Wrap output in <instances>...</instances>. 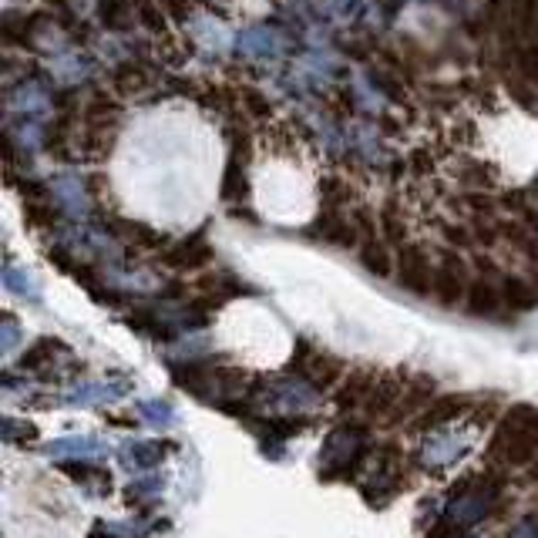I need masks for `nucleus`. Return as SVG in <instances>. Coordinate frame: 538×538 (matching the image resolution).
I'll list each match as a JSON object with an SVG mask.
<instances>
[{"label": "nucleus", "mask_w": 538, "mask_h": 538, "mask_svg": "<svg viewBox=\"0 0 538 538\" xmlns=\"http://www.w3.org/2000/svg\"><path fill=\"white\" fill-rule=\"evenodd\" d=\"M491 454L502 465H528L538 458V411L528 404H515L498 424V434L491 438Z\"/></svg>", "instance_id": "obj_1"}, {"label": "nucleus", "mask_w": 538, "mask_h": 538, "mask_svg": "<svg viewBox=\"0 0 538 538\" xmlns=\"http://www.w3.org/2000/svg\"><path fill=\"white\" fill-rule=\"evenodd\" d=\"M367 448H370L367 431L360 428V424H340V428H333L320 451V478L333 481V478L357 475Z\"/></svg>", "instance_id": "obj_2"}, {"label": "nucleus", "mask_w": 538, "mask_h": 538, "mask_svg": "<svg viewBox=\"0 0 538 538\" xmlns=\"http://www.w3.org/2000/svg\"><path fill=\"white\" fill-rule=\"evenodd\" d=\"M502 269L488 259L478 263V276L471 280V290H468V300H465V310L468 317L475 320H491V323H508L515 317L505 303V293H502Z\"/></svg>", "instance_id": "obj_3"}, {"label": "nucleus", "mask_w": 538, "mask_h": 538, "mask_svg": "<svg viewBox=\"0 0 538 538\" xmlns=\"http://www.w3.org/2000/svg\"><path fill=\"white\" fill-rule=\"evenodd\" d=\"M498 498H502V481H498V478L465 481V485H458V491H451L448 522H451L454 528L478 525L481 518L495 512Z\"/></svg>", "instance_id": "obj_4"}, {"label": "nucleus", "mask_w": 538, "mask_h": 538, "mask_svg": "<svg viewBox=\"0 0 538 538\" xmlns=\"http://www.w3.org/2000/svg\"><path fill=\"white\" fill-rule=\"evenodd\" d=\"M253 397V404L259 407V414L266 417V411L273 414H303L310 411V407H317L320 394L317 387L310 384V380L303 377H280V380H269V384L263 387L259 394H249Z\"/></svg>", "instance_id": "obj_5"}, {"label": "nucleus", "mask_w": 538, "mask_h": 538, "mask_svg": "<svg viewBox=\"0 0 538 538\" xmlns=\"http://www.w3.org/2000/svg\"><path fill=\"white\" fill-rule=\"evenodd\" d=\"M367 475L370 478L364 481V498H367L370 505H387V498H391L394 491L404 485L401 454L394 451V444H384V448L374 451Z\"/></svg>", "instance_id": "obj_6"}, {"label": "nucleus", "mask_w": 538, "mask_h": 538, "mask_svg": "<svg viewBox=\"0 0 538 538\" xmlns=\"http://www.w3.org/2000/svg\"><path fill=\"white\" fill-rule=\"evenodd\" d=\"M471 290V273L465 266V259L458 253H444L434 266V300H438L444 310H454V306H465Z\"/></svg>", "instance_id": "obj_7"}, {"label": "nucleus", "mask_w": 538, "mask_h": 538, "mask_svg": "<svg viewBox=\"0 0 538 538\" xmlns=\"http://www.w3.org/2000/svg\"><path fill=\"white\" fill-rule=\"evenodd\" d=\"M340 360H333L330 354H323L320 347H313L310 340H296L293 347V357H290V374L310 380L317 391H323V387H330L333 380L340 377Z\"/></svg>", "instance_id": "obj_8"}, {"label": "nucleus", "mask_w": 538, "mask_h": 538, "mask_svg": "<svg viewBox=\"0 0 538 538\" xmlns=\"http://www.w3.org/2000/svg\"><path fill=\"white\" fill-rule=\"evenodd\" d=\"M306 236L320 239V243L327 246H337V249H357L364 243L354 216H347L343 209H320V216L306 226Z\"/></svg>", "instance_id": "obj_9"}, {"label": "nucleus", "mask_w": 538, "mask_h": 538, "mask_svg": "<svg viewBox=\"0 0 538 538\" xmlns=\"http://www.w3.org/2000/svg\"><path fill=\"white\" fill-rule=\"evenodd\" d=\"M434 266L438 263H431L421 246H401L397 266H394L397 283L414 296H431L434 293Z\"/></svg>", "instance_id": "obj_10"}, {"label": "nucleus", "mask_w": 538, "mask_h": 538, "mask_svg": "<svg viewBox=\"0 0 538 538\" xmlns=\"http://www.w3.org/2000/svg\"><path fill=\"white\" fill-rule=\"evenodd\" d=\"M236 51L249 61H276L290 51V37L276 24H256L236 41Z\"/></svg>", "instance_id": "obj_11"}, {"label": "nucleus", "mask_w": 538, "mask_h": 538, "mask_svg": "<svg viewBox=\"0 0 538 538\" xmlns=\"http://www.w3.org/2000/svg\"><path fill=\"white\" fill-rule=\"evenodd\" d=\"M212 259V243L206 239V233H192L172 243L169 249H162V263L172 269H199Z\"/></svg>", "instance_id": "obj_12"}, {"label": "nucleus", "mask_w": 538, "mask_h": 538, "mask_svg": "<svg viewBox=\"0 0 538 538\" xmlns=\"http://www.w3.org/2000/svg\"><path fill=\"white\" fill-rule=\"evenodd\" d=\"M461 454H468V438L451 431H434L428 441L421 444V465L424 468H444L451 461H458Z\"/></svg>", "instance_id": "obj_13"}, {"label": "nucleus", "mask_w": 538, "mask_h": 538, "mask_svg": "<svg viewBox=\"0 0 538 538\" xmlns=\"http://www.w3.org/2000/svg\"><path fill=\"white\" fill-rule=\"evenodd\" d=\"M51 199H54V206L71 219L88 216V209H91L88 185L81 182L78 175H58V179L51 182Z\"/></svg>", "instance_id": "obj_14"}, {"label": "nucleus", "mask_w": 538, "mask_h": 538, "mask_svg": "<svg viewBox=\"0 0 538 538\" xmlns=\"http://www.w3.org/2000/svg\"><path fill=\"white\" fill-rule=\"evenodd\" d=\"M4 105L7 108L17 105V111L27 115V118H44L51 111V95L41 85H34V81H21L17 88L7 91Z\"/></svg>", "instance_id": "obj_15"}, {"label": "nucleus", "mask_w": 538, "mask_h": 538, "mask_svg": "<svg viewBox=\"0 0 538 538\" xmlns=\"http://www.w3.org/2000/svg\"><path fill=\"white\" fill-rule=\"evenodd\" d=\"M377 374L374 370H354L343 380L340 394H337V404L347 407V411H357V407H367L370 397H374V387H377Z\"/></svg>", "instance_id": "obj_16"}, {"label": "nucleus", "mask_w": 538, "mask_h": 538, "mask_svg": "<svg viewBox=\"0 0 538 538\" xmlns=\"http://www.w3.org/2000/svg\"><path fill=\"white\" fill-rule=\"evenodd\" d=\"M172 444L165 441H125L122 444V461L125 468L145 471V468H159V461L169 454Z\"/></svg>", "instance_id": "obj_17"}, {"label": "nucleus", "mask_w": 538, "mask_h": 538, "mask_svg": "<svg viewBox=\"0 0 538 538\" xmlns=\"http://www.w3.org/2000/svg\"><path fill=\"white\" fill-rule=\"evenodd\" d=\"M465 414V397H434V401L417 414V428H444V424L458 421Z\"/></svg>", "instance_id": "obj_18"}, {"label": "nucleus", "mask_w": 538, "mask_h": 538, "mask_svg": "<svg viewBox=\"0 0 538 538\" xmlns=\"http://www.w3.org/2000/svg\"><path fill=\"white\" fill-rule=\"evenodd\" d=\"M246 162H249V155H243V152H233L226 162V175H222V199H226L229 206L246 202V196H249Z\"/></svg>", "instance_id": "obj_19"}, {"label": "nucleus", "mask_w": 538, "mask_h": 538, "mask_svg": "<svg viewBox=\"0 0 538 538\" xmlns=\"http://www.w3.org/2000/svg\"><path fill=\"white\" fill-rule=\"evenodd\" d=\"M502 293H505V303L512 313H528L538 306V286L535 280H522V276H512L505 273L502 276Z\"/></svg>", "instance_id": "obj_20"}, {"label": "nucleus", "mask_w": 538, "mask_h": 538, "mask_svg": "<svg viewBox=\"0 0 538 538\" xmlns=\"http://www.w3.org/2000/svg\"><path fill=\"white\" fill-rule=\"evenodd\" d=\"M111 229H115V236H122L132 249H159V246H165V236L159 233V229L145 226V222L115 219V222H111Z\"/></svg>", "instance_id": "obj_21"}, {"label": "nucleus", "mask_w": 538, "mask_h": 538, "mask_svg": "<svg viewBox=\"0 0 538 538\" xmlns=\"http://www.w3.org/2000/svg\"><path fill=\"white\" fill-rule=\"evenodd\" d=\"M101 451H105V444H101L98 438H88V434H81V438H58V441L48 444L51 458H71V461L98 458Z\"/></svg>", "instance_id": "obj_22"}, {"label": "nucleus", "mask_w": 538, "mask_h": 538, "mask_svg": "<svg viewBox=\"0 0 538 538\" xmlns=\"http://www.w3.org/2000/svg\"><path fill=\"white\" fill-rule=\"evenodd\" d=\"M360 263H364L367 273L380 276V280H384V276H391L394 266H397L384 239H364V243H360Z\"/></svg>", "instance_id": "obj_23"}, {"label": "nucleus", "mask_w": 538, "mask_h": 538, "mask_svg": "<svg viewBox=\"0 0 538 538\" xmlns=\"http://www.w3.org/2000/svg\"><path fill=\"white\" fill-rule=\"evenodd\" d=\"M111 85H115L118 95H142V91L152 85V74H148V68H142V64L125 61L122 68L115 71Z\"/></svg>", "instance_id": "obj_24"}, {"label": "nucleus", "mask_w": 538, "mask_h": 538, "mask_svg": "<svg viewBox=\"0 0 538 538\" xmlns=\"http://www.w3.org/2000/svg\"><path fill=\"white\" fill-rule=\"evenodd\" d=\"M54 354H68V347H64L61 340L54 337H41L34 343V347H27L21 354V370H41V367H51Z\"/></svg>", "instance_id": "obj_25"}, {"label": "nucleus", "mask_w": 538, "mask_h": 538, "mask_svg": "<svg viewBox=\"0 0 538 538\" xmlns=\"http://www.w3.org/2000/svg\"><path fill=\"white\" fill-rule=\"evenodd\" d=\"M64 475H68V478L74 481V485L91 488V491H108V488H111L108 471L91 468L88 461H68V465H64Z\"/></svg>", "instance_id": "obj_26"}, {"label": "nucleus", "mask_w": 538, "mask_h": 538, "mask_svg": "<svg viewBox=\"0 0 538 538\" xmlns=\"http://www.w3.org/2000/svg\"><path fill=\"white\" fill-rule=\"evenodd\" d=\"M132 0H101L98 4V17H101V24L108 27V31H115V34H122L132 27Z\"/></svg>", "instance_id": "obj_27"}, {"label": "nucleus", "mask_w": 538, "mask_h": 538, "mask_svg": "<svg viewBox=\"0 0 538 538\" xmlns=\"http://www.w3.org/2000/svg\"><path fill=\"white\" fill-rule=\"evenodd\" d=\"M4 286L11 293L24 296V300H31V303L41 300V286H37L31 269H21V266H14V263H7L4 266Z\"/></svg>", "instance_id": "obj_28"}, {"label": "nucleus", "mask_w": 538, "mask_h": 538, "mask_svg": "<svg viewBox=\"0 0 538 538\" xmlns=\"http://www.w3.org/2000/svg\"><path fill=\"white\" fill-rule=\"evenodd\" d=\"M108 397H122V391H118V387H108V384H95V380H81V384H74V387H71L64 401L88 407V404L108 401Z\"/></svg>", "instance_id": "obj_29"}, {"label": "nucleus", "mask_w": 538, "mask_h": 538, "mask_svg": "<svg viewBox=\"0 0 538 538\" xmlns=\"http://www.w3.org/2000/svg\"><path fill=\"white\" fill-rule=\"evenodd\" d=\"M458 182H461V185H468L471 192H488V189H491V182H495V169H491L488 162L468 159V162H461Z\"/></svg>", "instance_id": "obj_30"}, {"label": "nucleus", "mask_w": 538, "mask_h": 538, "mask_svg": "<svg viewBox=\"0 0 538 538\" xmlns=\"http://www.w3.org/2000/svg\"><path fill=\"white\" fill-rule=\"evenodd\" d=\"M350 185L347 179H340V175H323L320 179V206L323 209H343L350 202Z\"/></svg>", "instance_id": "obj_31"}, {"label": "nucleus", "mask_w": 538, "mask_h": 538, "mask_svg": "<svg viewBox=\"0 0 538 538\" xmlns=\"http://www.w3.org/2000/svg\"><path fill=\"white\" fill-rule=\"evenodd\" d=\"M236 105L243 108L249 118H269V115H273V105H269V98L259 88H249V85H239L236 88Z\"/></svg>", "instance_id": "obj_32"}, {"label": "nucleus", "mask_w": 538, "mask_h": 538, "mask_svg": "<svg viewBox=\"0 0 538 538\" xmlns=\"http://www.w3.org/2000/svg\"><path fill=\"white\" fill-rule=\"evenodd\" d=\"M367 78L380 88V95L391 98V101H404V81L397 68H370Z\"/></svg>", "instance_id": "obj_33"}, {"label": "nucleus", "mask_w": 538, "mask_h": 538, "mask_svg": "<svg viewBox=\"0 0 538 538\" xmlns=\"http://www.w3.org/2000/svg\"><path fill=\"white\" fill-rule=\"evenodd\" d=\"M380 229H384V243H391V246L404 243L407 226H404V216H401V209H397V202H387V206L380 209Z\"/></svg>", "instance_id": "obj_34"}, {"label": "nucleus", "mask_w": 538, "mask_h": 538, "mask_svg": "<svg viewBox=\"0 0 538 538\" xmlns=\"http://www.w3.org/2000/svg\"><path fill=\"white\" fill-rule=\"evenodd\" d=\"M138 414H142L145 424H152V428H169V424H175V407L169 401H142L138 404Z\"/></svg>", "instance_id": "obj_35"}, {"label": "nucleus", "mask_w": 538, "mask_h": 538, "mask_svg": "<svg viewBox=\"0 0 538 538\" xmlns=\"http://www.w3.org/2000/svg\"><path fill=\"white\" fill-rule=\"evenodd\" d=\"M535 14H538V0H512V27H515V37H532Z\"/></svg>", "instance_id": "obj_36"}, {"label": "nucleus", "mask_w": 538, "mask_h": 538, "mask_svg": "<svg viewBox=\"0 0 538 538\" xmlns=\"http://www.w3.org/2000/svg\"><path fill=\"white\" fill-rule=\"evenodd\" d=\"M508 95H512L522 108H528V111H538L535 81L522 78V74H512V78H508Z\"/></svg>", "instance_id": "obj_37"}, {"label": "nucleus", "mask_w": 538, "mask_h": 538, "mask_svg": "<svg viewBox=\"0 0 538 538\" xmlns=\"http://www.w3.org/2000/svg\"><path fill=\"white\" fill-rule=\"evenodd\" d=\"M138 17H142V24L148 27L152 34H165V11L155 0H142V4H135Z\"/></svg>", "instance_id": "obj_38"}, {"label": "nucleus", "mask_w": 538, "mask_h": 538, "mask_svg": "<svg viewBox=\"0 0 538 538\" xmlns=\"http://www.w3.org/2000/svg\"><path fill=\"white\" fill-rule=\"evenodd\" d=\"M37 428L34 424H17V417H4V441H34Z\"/></svg>", "instance_id": "obj_39"}, {"label": "nucleus", "mask_w": 538, "mask_h": 538, "mask_svg": "<svg viewBox=\"0 0 538 538\" xmlns=\"http://www.w3.org/2000/svg\"><path fill=\"white\" fill-rule=\"evenodd\" d=\"M407 169H411L414 175H428V172H431V155H428V148H414V152L407 155Z\"/></svg>", "instance_id": "obj_40"}, {"label": "nucleus", "mask_w": 538, "mask_h": 538, "mask_svg": "<svg viewBox=\"0 0 538 538\" xmlns=\"http://www.w3.org/2000/svg\"><path fill=\"white\" fill-rule=\"evenodd\" d=\"M162 485L165 481L155 475V478H145V481H135L132 485V491H128V495H135V498H142V495H159L162 491Z\"/></svg>", "instance_id": "obj_41"}, {"label": "nucleus", "mask_w": 538, "mask_h": 538, "mask_svg": "<svg viewBox=\"0 0 538 538\" xmlns=\"http://www.w3.org/2000/svg\"><path fill=\"white\" fill-rule=\"evenodd\" d=\"M17 340H21V330H17V320L11 313H4V354H11L17 347Z\"/></svg>", "instance_id": "obj_42"}, {"label": "nucleus", "mask_w": 538, "mask_h": 538, "mask_svg": "<svg viewBox=\"0 0 538 538\" xmlns=\"http://www.w3.org/2000/svg\"><path fill=\"white\" fill-rule=\"evenodd\" d=\"M508 538H538V522H535V518H528V522L515 525V528H512V535H508Z\"/></svg>", "instance_id": "obj_43"}, {"label": "nucleus", "mask_w": 538, "mask_h": 538, "mask_svg": "<svg viewBox=\"0 0 538 538\" xmlns=\"http://www.w3.org/2000/svg\"><path fill=\"white\" fill-rule=\"evenodd\" d=\"M380 7H384V14L391 17V14H397V7H401V0H377Z\"/></svg>", "instance_id": "obj_44"}, {"label": "nucleus", "mask_w": 538, "mask_h": 538, "mask_svg": "<svg viewBox=\"0 0 538 538\" xmlns=\"http://www.w3.org/2000/svg\"><path fill=\"white\" fill-rule=\"evenodd\" d=\"M535 471H538V458H535Z\"/></svg>", "instance_id": "obj_45"}]
</instances>
